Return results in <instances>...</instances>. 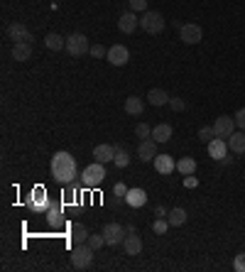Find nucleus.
<instances>
[{"label": "nucleus", "instance_id": "1", "mask_svg": "<svg viewBox=\"0 0 245 272\" xmlns=\"http://www.w3.org/2000/svg\"><path fill=\"white\" fill-rule=\"evenodd\" d=\"M49 167H52V177H54L62 186L69 184V181H74L78 177L76 174V159L71 157L69 152H64V150H62V152H54V157H52V164H49Z\"/></svg>", "mask_w": 245, "mask_h": 272}, {"label": "nucleus", "instance_id": "2", "mask_svg": "<svg viewBox=\"0 0 245 272\" xmlns=\"http://www.w3.org/2000/svg\"><path fill=\"white\" fill-rule=\"evenodd\" d=\"M103 179H106V167L100 162H93V164H89L86 170L81 172V184L86 189H98Z\"/></svg>", "mask_w": 245, "mask_h": 272}, {"label": "nucleus", "instance_id": "3", "mask_svg": "<svg viewBox=\"0 0 245 272\" xmlns=\"http://www.w3.org/2000/svg\"><path fill=\"white\" fill-rule=\"evenodd\" d=\"M49 206H52V201L47 196V189L45 186H34L32 192H30V196H27V208L34 211V214H47Z\"/></svg>", "mask_w": 245, "mask_h": 272}, {"label": "nucleus", "instance_id": "4", "mask_svg": "<svg viewBox=\"0 0 245 272\" xmlns=\"http://www.w3.org/2000/svg\"><path fill=\"white\" fill-rule=\"evenodd\" d=\"M93 253L96 250L91 248L89 243H78L76 248L71 250V267L74 270H86L91 265V260H93Z\"/></svg>", "mask_w": 245, "mask_h": 272}, {"label": "nucleus", "instance_id": "5", "mask_svg": "<svg viewBox=\"0 0 245 272\" xmlns=\"http://www.w3.org/2000/svg\"><path fill=\"white\" fill-rule=\"evenodd\" d=\"M140 27H142L147 34H159L162 30H165V17H162V12L145 10L142 12V17H140Z\"/></svg>", "mask_w": 245, "mask_h": 272}, {"label": "nucleus", "instance_id": "6", "mask_svg": "<svg viewBox=\"0 0 245 272\" xmlns=\"http://www.w3.org/2000/svg\"><path fill=\"white\" fill-rule=\"evenodd\" d=\"M67 52L71 57H84L91 52V45H89V37L81 32H74L67 37Z\"/></svg>", "mask_w": 245, "mask_h": 272}, {"label": "nucleus", "instance_id": "7", "mask_svg": "<svg viewBox=\"0 0 245 272\" xmlns=\"http://www.w3.org/2000/svg\"><path fill=\"white\" fill-rule=\"evenodd\" d=\"M100 233H103V238H106V245L115 248V245H122V240L128 236V228H122L120 223H106Z\"/></svg>", "mask_w": 245, "mask_h": 272}, {"label": "nucleus", "instance_id": "8", "mask_svg": "<svg viewBox=\"0 0 245 272\" xmlns=\"http://www.w3.org/2000/svg\"><path fill=\"white\" fill-rule=\"evenodd\" d=\"M235 118H231V115H218L216 118V123H213V133H216V137H223V140H228V137L235 133Z\"/></svg>", "mask_w": 245, "mask_h": 272}, {"label": "nucleus", "instance_id": "9", "mask_svg": "<svg viewBox=\"0 0 245 272\" xmlns=\"http://www.w3.org/2000/svg\"><path fill=\"white\" fill-rule=\"evenodd\" d=\"M179 37H181L184 45H199L201 39H203V30H201L199 25L187 23V25L179 27Z\"/></svg>", "mask_w": 245, "mask_h": 272}, {"label": "nucleus", "instance_id": "10", "mask_svg": "<svg viewBox=\"0 0 245 272\" xmlns=\"http://www.w3.org/2000/svg\"><path fill=\"white\" fill-rule=\"evenodd\" d=\"M157 140H152V137H145V140H140V145H137V159L140 162H152V159L159 155L157 152Z\"/></svg>", "mask_w": 245, "mask_h": 272}, {"label": "nucleus", "instance_id": "11", "mask_svg": "<svg viewBox=\"0 0 245 272\" xmlns=\"http://www.w3.org/2000/svg\"><path fill=\"white\" fill-rule=\"evenodd\" d=\"M122 248H125V255H133V258L142 253V240H140V236H137V231L133 226L128 228V236L122 240Z\"/></svg>", "mask_w": 245, "mask_h": 272}, {"label": "nucleus", "instance_id": "12", "mask_svg": "<svg viewBox=\"0 0 245 272\" xmlns=\"http://www.w3.org/2000/svg\"><path fill=\"white\" fill-rule=\"evenodd\" d=\"M137 27H140V17H137L133 10L122 12L120 17H118V30H120L122 34H133Z\"/></svg>", "mask_w": 245, "mask_h": 272}, {"label": "nucleus", "instance_id": "13", "mask_svg": "<svg viewBox=\"0 0 245 272\" xmlns=\"http://www.w3.org/2000/svg\"><path fill=\"white\" fill-rule=\"evenodd\" d=\"M108 61H111L113 67H125L128 64V59H130V52H128V47L122 45H113L111 49H108Z\"/></svg>", "mask_w": 245, "mask_h": 272}, {"label": "nucleus", "instance_id": "14", "mask_svg": "<svg viewBox=\"0 0 245 272\" xmlns=\"http://www.w3.org/2000/svg\"><path fill=\"white\" fill-rule=\"evenodd\" d=\"M152 167H155L157 174L167 177V174H172V170H177V162L172 159V155H157V157L152 159Z\"/></svg>", "mask_w": 245, "mask_h": 272}, {"label": "nucleus", "instance_id": "15", "mask_svg": "<svg viewBox=\"0 0 245 272\" xmlns=\"http://www.w3.org/2000/svg\"><path fill=\"white\" fill-rule=\"evenodd\" d=\"M8 34H10V39L15 45H17V42H30V45H32V32H30L23 23H12L10 27H8Z\"/></svg>", "mask_w": 245, "mask_h": 272}, {"label": "nucleus", "instance_id": "16", "mask_svg": "<svg viewBox=\"0 0 245 272\" xmlns=\"http://www.w3.org/2000/svg\"><path fill=\"white\" fill-rule=\"evenodd\" d=\"M206 148H209V157L221 162V159L228 155V140H223V137H213Z\"/></svg>", "mask_w": 245, "mask_h": 272}, {"label": "nucleus", "instance_id": "17", "mask_svg": "<svg viewBox=\"0 0 245 272\" xmlns=\"http://www.w3.org/2000/svg\"><path fill=\"white\" fill-rule=\"evenodd\" d=\"M125 204L133 206V208H142L147 204V192L145 189H128L125 194Z\"/></svg>", "mask_w": 245, "mask_h": 272}, {"label": "nucleus", "instance_id": "18", "mask_svg": "<svg viewBox=\"0 0 245 272\" xmlns=\"http://www.w3.org/2000/svg\"><path fill=\"white\" fill-rule=\"evenodd\" d=\"M47 223L52 228H62L64 223H67V218H64V211H62V206L59 204H52L49 206V211H47Z\"/></svg>", "mask_w": 245, "mask_h": 272}, {"label": "nucleus", "instance_id": "19", "mask_svg": "<svg viewBox=\"0 0 245 272\" xmlns=\"http://www.w3.org/2000/svg\"><path fill=\"white\" fill-rule=\"evenodd\" d=\"M115 150L118 148H113V145H96L93 148V159L96 162H100V164H106V162H113V157H115Z\"/></svg>", "mask_w": 245, "mask_h": 272}, {"label": "nucleus", "instance_id": "20", "mask_svg": "<svg viewBox=\"0 0 245 272\" xmlns=\"http://www.w3.org/2000/svg\"><path fill=\"white\" fill-rule=\"evenodd\" d=\"M142 111H145V103H142L140 96H128L125 98V113L128 115L137 118V115H142Z\"/></svg>", "mask_w": 245, "mask_h": 272}, {"label": "nucleus", "instance_id": "21", "mask_svg": "<svg viewBox=\"0 0 245 272\" xmlns=\"http://www.w3.org/2000/svg\"><path fill=\"white\" fill-rule=\"evenodd\" d=\"M228 150L235 155H243L245 152V130H235L233 135L228 137Z\"/></svg>", "mask_w": 245, "mask_h": 272}, {"label": "nucleus", "instance_id": "22", "mask_svg": "<svg viewBox=\"0 0 245 272\" xmlns=\"http://www.w3.org/2000/svg\"><path fill=\"white\" fill-rule=\"evenodd\" d=\"M30 57H32V45H30V42L12 45V59H15V61H27Z\"/></svg>", "mask_w": 245, "mask_h": 272}, {"label": "nucleus", "instance_id": "23", "mask_svg": "<svg viewBox=\"0 0 245 272\" xmlns=\"http://www.w3.org/2000/svg\"><path fill=\"white\" fill-rule=\"evenodd\" d=\"M169 98H172V96H169L165 89H150V93H147V101L152 103V106H157V108H159V106H167Z\"/></svg>", "mask_w": 245, "mask_h": 272}, {"label": "nucleus", "instance_id": "24", "mask_svg": "<svg viewBox=\"0 0 245 272\" xmlns=\"http://www.w3.org/2000/svg\"><path fill=\"white\" fill-rule=\"evenodd\" d=\"M169 137H172V125L169 123H159L152 128V140H157L159 145H162V142H169Z\"/></svg>", "mask_w": 245, "mask_h": 272}, {"label": "nucleus", "instance_id": "25", "mask_svg": "<svg viewBox=\"0 0 245 272\" xmlns=\"http://www.w3.org/2000/svg\"><path fill=\"white\" fill-rule=\"evenodd\" d=\"M45 45H47V49H52V52L67 49V37H62V34L52 32V34H47V37H45Z\"/></svg>", "mask_w": 245, "mask_h": 272}, {"label": "nucleus", "instance_id": "26", "mask_svg": "<svg viewBox=\"0 0 245 272\" xmlns=\"http://www.w3.org/2000/svg\"><path fill=\"white\" fill-rule=\"evenodd\" d=\"M169 226L172 228H179V226H184V223H187V218H189V214H187V211H184V208H172V211H169Z\"/></svg>", "mask_w": 245, "mask_h": 272}, {"label": "nucleus", "instance_id": "27", "mask_svg": "<svg viewBox=\"0 0 245 272\" xmlns=\"http://www.w3.org/2000/svg\"><path fill=\"white\" fill-rule=\"evenodd\" d=\"M89 228L84 226V223H74V226H71V240H74V243H86V240H89Z\"/></svg>", "mask_w": 245, "mask_h": 272}, {"label": "nucleus", "instance_id": "28", "mask_svg": "<svg viewBox=\"0 0 245 272\" xmlns=\"http://www.w3.org/2000/svg\"><path fill=\"white\" fill-rule=\"evenodd\" d=\"M177 172H181L184 177H187V174H194V172H196V159L194 157H181L177 162Z\"/></svg>", "mask_w": 245, "mask_h": 272}, {"label": "nucleus", "instance_id": "29", "mask_svg": "<svg viewBox=\"0 0 245 272\" xmlns=\"http://www.w3.org/2000/svg\"><path fill=\"white\" fill-rule=\"evenodd\" d=\"M113 164H115V167H120V170H125V167L130 164V155H128V150H122V148H118V150H115V157H113Z\"/></svg>", "mask_w": 245, "mask_h": 272}, {"label": "nucleus", "instance_id": "30", "mask_svg": "<svg viewBox=\"0 0 245 272\" xmlns=\"http://www.w3.org/2000/svg\"><path fill=\"white\" fill-rule=\"evenodd\" d=\"M125 194H128V186L122 181H118L113 186V204H125Z\"/></svg>", "mask_w": 245, "mask_h": 272}, {"label": "nucleus", "instance_id": "31", "mask_svg": "<svg viewBox=\"0 0 245 272\" xmlns=\"http://www.w3.org/2000/svg\"><path fill=\"white\" fill-rule=\"evenodd\" d=\"M64 204H74L76 201V196H78V192H76V184L74 181H69V184H64Z\"/></svg>", "mask_w": 245, "mask_h": 272}, {"label": "nucleus", "instance_id": "32", "mask_svg": "<svg viewBox=\"0 0 245 272\" xmlns=\"http://www.w3.org/2000/svg\"><path fill=\"white\" fill-rule=\"evenodd\" d=\"M152 231H155L157 236H165L169 231V218H155V223H152Z\"/></svg>", "mask_w": 245, "mask_h": 272}, {"label": "nucleus", "instance_id": "33", "mask_svg": "<svg viewBox=\"0 0 245 272\" xmlns=\"http://www.w3.org/2000/svg\"><path fill=\"white\" fill-rule=\"evenodd\" d=\"M213 137H216V133H213V125H203V128L199 130V140H201V142H206V145H209Z\"/></svg>", "mask_w": 245, "mask_h": 272}, {"label": "nucleus", "instance_id": "34", "mask_svg": "<svg viewBox=\"0 0 245 272\" xmlns=\"http://www.w3.org/2000/svg\"><path fill=\"white\" fill-rule=\"evenodd\" d=\"M86 243H89L93 250H98V248H103V245H106V238H103V233H91Z\"/></svg>", "mask_w": 245, "mask_h": 272}, {"label": "nucleus", "instance_id": "35", "mask_svg": "<svg viewBox=\"0 0 245 272\" xmlns=\"http://www.w3.org/2000/svg\"><path fill=\"white\" fill-rule=\"evenodd\" d=\"M135 135L140 137V140H145V137H152V128L147 123H137L135 125Z\"/></svg>", "mask_w": 245, "mask_h": 272}, {"label": "nucleus", "instance_id": "36", "mask_svg": "<svg viewBox=\"0 0 245 272\" xmlns=\"http://www.w3.org/2000/svg\"><path fill=\"white\" fill-rule=\"evenodd\" d=\"M89 54H91L93 59H103V57H108V49H106L103 45H93V47H91Z\"/></svg>", "mask_w": 245, "mask_h": 272}, {"label": "nucleus", "instance_id": "37", "mask_svg": "<svg viewBox=\"0 0 245 272\" xmlns=\"http://www.w3.org/2000/svg\"><path fill=\"white\" fill-rule=\"evenodd\" d=\"M233 270H235V272H245V253H238V255H235Z\"/></svg>", "mask_w": 245, "mask_h": 272}, {"label": "nucleus", "instance_id": "38", "mask_svg": "<svg viewBox=\"0 0 245 272\" xmlns=\"http://www.w3.org/2000/svg\"><path fill=\"white\" fill-rule=\"evenodd\" d=\"M130 10L133 12H145L147 10V0H130Z\"/></svg>", "mask_w": 245, "mask_h": 272}, {"label": "nucleus", "instance_id": "39", "mask_svg": "<svg viewBox=\"0 0 245 272\" xmlns=\"http://www.w3.org/2000/svg\"><path fill=\"white\" fill-rule=\"evenodd\" d=\"M169 106H172V111H177V113H181V111L187 108L184 98H169Z\"/></svg>", "mask_w": 245, "mask_h": 272}, {"label": "nucleus", "instance_id": "40", "mask_svg": "<svg viewBox=\"0 0 245 272\" xmlns=\"http://www.w3.org/2000/svg\"><path fill=\"white\" fill-rule=\"evenodd\" d=\"M233 118H235V125H238L240 130H245V108H240V111H238Z\"/></svg>", "mask_w": 245, "mask_h": 272}, {"label": "nucleus", "instance_id": "41", "mask_svg": "<svg viewBox=\"0 0 245 272\" xmlns=\"http://www.w3.org/2000/svg\"><path fill=\"white\" fill-rule=\"evenodd\" d=\"M155 216H157V218H167L169 211L165 208V206H155Z\"/></svg>", "mask_w": 245, "mask_h": 272}, {"label": "nucleus", "instance_id": "42", "mask_svg": "<svg viewBox=\"0 0 245 272\" xmlns=\"http://www.w3.org/2000/svg\"><path fill=\"white\" fill-rule=\"evenodd\" d=\"M196 184H199V179H196V177H194V174H187V179H184V186H196Z\"/></svg>", "mask_w": 245, "mask_h": 272}]
</instances>
